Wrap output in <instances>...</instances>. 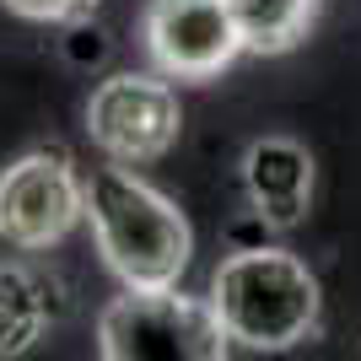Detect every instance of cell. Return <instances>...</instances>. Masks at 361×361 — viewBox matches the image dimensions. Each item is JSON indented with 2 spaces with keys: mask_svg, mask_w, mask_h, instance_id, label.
Listing matches in <instances>:
<instances>
[{
  "mask_svg": "<svg viewBox=\"0 0 361 361\" xmlns=\"http://www.w3.org/2000/svg\"><path fill=\"white\" fill-rule=\"evenodd\" d=\"M243 54H286L307 38L318 0H232Z\"/></svg>",
  "mask_w": 361,
  "mask_h": 361,
  "instance_id": "9c48e42d",
  "label": "cell"
},
{
  "mask_svg": "<svg viewBox=\"0 0 361 361\" xmlns=\"http://www.w3.org/2000/svg\"><path fill=\"white\" fill-rule=\"evenodd\" d=\"M211 307L232 345L291 350L318 329V281L286 248H238L211 275Z\"/></svg>",
  "mask_w": 361,
  "mask_h": 361,
  "instance_id": "7a4b0ae2",
  "label": "cell"
},
{
  "mask_svg": "<svg viewBox=\"0 0 361 361\" xmlns=\"http://www.w3.org/2000/svg\"><path fill=\"white\" fill-rule=\"evenodd\" d=\"M11 16H22V22H87L92 11H97V0H0Z\"/></svg>",
  "mask_w": 361,
  "mask_h": 361,
  "instance_id": "30bf717a",
  "label": "cell"
},
{
  "mask_svg": "<svg viewBox=\"0 0 361 361\" xmlns=\"http://www.w3.org/2000/svg\"><path fill=\"white\" fill-rule=\"evenodd\" d=\"M178 130H183V108L162 71L157 75L114 71L87 97V135L108 162L146 167L178 146Z\"/></svg>",
  "mask_w": 361,
  "mask_h": 361,
  "instance_id": "5b68a950",
  "label": "cell"
},
{
  "mask_svg": "<svg viewBox=\"0 0 361 361\" xmlns=\"http://www.w3.org/2000/svg\"><path fill=\"white\" fill-rule=\"evenodd\" d=\"M60 318V297L54 281L38 275L32 264L0 259V361L27 356Z\"/></svg>",
  "mask_w": 361,
  "mask_h": 361,
  "instance_id": "ba28073f",
  "label": "cell"
},
{
  "mask_svg": "<svg viewBox=\"0 0 361 361\" xmlns=\"http://www.w3.org/2000/svg\"><path fill=\"white\" fill-rule=\"evenodd\" d=\"M243 189H248V205L264 226H275V232L302 226L307 205H313V157H307V146L291 135L254 140L248 157H243Z\"/></svg>",
  "mask_w": 361,
  "mask_h": 361,
  "instance_id": "52a82bcc",
  "label": "cell"
},
{
  "mask_svg": "<svg viewBox=\"0 0 361 361\" xmlns=\"http://www.w3.org/2000/svg\"><path fill=\"white\" fill-rule=\"evenodd\" d=\"M87 221V178L75 173L65 146L22 151L11 167H0V238L22 254L60 248Z\"/></svg>",
  "mask_w": 361,
  "mask_h": 361,
  "instance_id": "277c9868",
  "label": "cell"
},
{
  "mask_svg": "<svg viewBox=\"0 0 361 361\" xmlns=\"http://www.w3.org/2000/svg\"><path fill=\"white\" fill-rule=\"evenodd\" d=\"M97 350L108 361H221L232 350L211 297L178 286H124L97 318Z\"/></svg>",
  "mask_w": 361,
  "mask_h": 361,
  "instance_id": "3957f363",
  "label": "cell"
},
{
  "mask_svg": "<svg viewBox=\"0 0 361 361\" xmlns=\"http://www.w3.org/2000/svg\"><path fill=\"white\" fill-rule=\"evenodd\" d=\"M140 38L167 81H211L243 54L232 0H146Z\"/></svg>",
  "mask_w": 361,
  "mask_h": 361,
  "instance_id": "8992f818",
  "label": "cell"
},
{
  "mask_svg": "<svg viewBox=\"0 0 361 361\" xmlns=\"http://www.w3.org/2000/svg\"><path fill=\"white\" fill-rule=\"evenodd\" d=\"M87 226L97 254L124 286H178L195 254V232L167 195H157L124 162L92 167L87 178Z\"/></svg>",
  "mask_w": 361,
  "mask_h": 361,
  "instance_id": "6da1fadb",
  "label": "cell"
}]
</instances>
